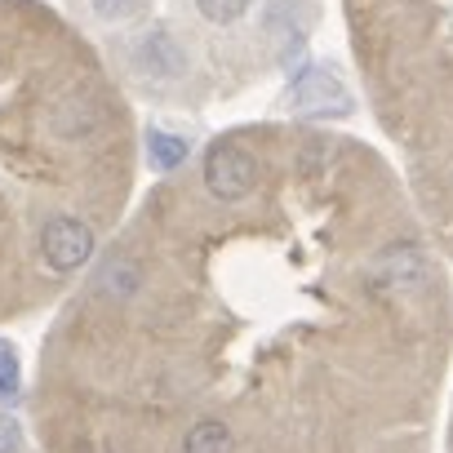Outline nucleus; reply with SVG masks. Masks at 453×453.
Segmentation results:
<instances>
[{
    "label": "nucleus",
    "mask_w": 453,
    "mask_h": 453,
    "mask_svg": "<svg viewBox=\"0 0 453 453\" xmlns=\"http://www.w3.org/2000/svg\"><path fill=\"white\" fill-rule=\"evenodd\" d=\"M204 187H209L213 200H226V204L245 200V196L258 187V165H254V156L241 151V147H232V142L213 147V151L204 156Z\"/></svg>",
    "instance_id": "nucleus-2"
},
{
    "label": "nucleus",
    "mask_w": 453,
    "mask_h": 453,
    "mask_svg": "<svg viewBox=\"0 0 453 453\" xmlns=\"http://www.w3.org/2000/svg\"><path fill=\"white\" fill-rule=\"evenodd\" d=\"M41 254L54 272H81L89 258H94V232L89 222L72 218V213H58L45 222L41 232Z\"/></svg>",
    "instance_id": "nucleus-4"
},
{
    "label": "nucleus",
    "mask_w": 453,
    "mask_h": 453,
    "mask_svg": "<svg viewBox=\"0 0 453 453\" xmlns=\"http://www.w3.org/2000/svg\"><path fill=\"white\" fill-rule=\"evenodd\" d=\"M289 111L294 116H351V89L329 67H307L289 85Z\"/></svg>",
    "instance_id": "nucleus-3"
},
{
    "label": "nucleus",
    "mask_w": 453,
    "mask_h": 453,
    "mask_svg": "<svg viewBox=\"0 0 453 453\" xmlns=\"http://www.w3.org/2000/svg\"><path fill=\"white\" fill-rule=\"evenodd\" d=\"M365 280L382 294H418L431 280V263L418 241H391L365 263Z\"/></svg>",
    "instance_id": "nucleus-1"
},
{
    "label": "nucleus",
    "mask_w": 453,
    "mask_h": 453,
    "mask_svg": "<svg viewBox=\"0 0 453 453\" xmlns=\"http://www.w3.org/2000/svg\"><path fill=\"white\" fill-rule=\"evenodd\" d=\"M226 444H232V431H226L222 422H213V418H204L187 431L182 453H226Z\"/></svg>",
    "instance_id": "nucleus-8"
},
{
    "label": "nucleus",
    "mask_w": 453,
    "mask_h": 453,
    "mask_svg": "<svg viewBox=\"0 0 453 453\" xmlns=\"http://www.w3.org/2000/svg\"><path fill=\"white\" fill-rule=\"evenodd\" d=\"M187 151H191V142L178 138V134H169V129H151V134H147V160H151V169H160V173L178 169V165L187 160Z\"/></svg>",
    "instance_id": "nucleus-7"
},
{
    "label": "nucleus",
    "mask_w": 453,
    "mask_h": 453,
    "mask_svg": "<svg viewBox=\"0 0 453 453\" xmlns=\"http://www.w3.org/2000/svg\"><path fill=\"white\" fill-rule=\"evenodd\" d=\"M19 444H23L19 422L14 418H0V453H19Z\"/></svg>",
    "instance_id": "nucleus-12"
},
{
    "label": "nucleus",
    "mask_w": 453,
    "mask_h": 453,
    "mask_svg": "<svg viewBox=\"0 0 453 453\" xmlns=\"http://www.w3.org/2000/svg\"><path fill=\"white\" fill-rule=\"evenodd\" d=\"M196 10H200V19H204V23L226 27V23H236V19H245V14H250V0H196Z\"/></svg>",
    "instance_id": "nucleus-11"
},
{
    "label": "nucleus",
    "mask_w": 453,
    "mask_h": 453,
    "mask_svg": "<svg viewBox=\"0 0 453 453\" xmlns=\"http://www.w3.org/2000/svg\"><path fill=\"white\" fill-rule=\"evenodd\" d=\"M98 289L107 294V298H134L138 289H142V272H138V263L134 258H107L103 263V272H98Z\"/></svg>",
    "instance_id": "nucleus-6"
},
{
    "label": "nucleus",
    "mask_w": 453,
    "mask_h": 453,
    "mask_svg": "<svg viewBox=\"0 0 453 453\" xmlns=\"http://www.w3.org/2000/svg\"><path fill=\"white\" fill-rule=\"evenodd\" d=\"M129 63L147 81H178V76H187V50L165 27H151L147 36H138L134 50H129Z\"/></svg>",
    "instance_id": "nucleus-5"
},
{
    "label": "nucleus",
    "mask_w": 453,
    "mask_h": 453,
    "mask_svg": "<svg viewBox=\"0 0 453 453\" xmlns=\"http://www.w3.org/2000/svg\"><path fill=\"white\" fill-rule=\"evenodd\" d=\"M89 10H94V19H98V23L120 27V23L142 19V14L151 10V0H89Z\"/></svg>",
    "instance_id": "nucleus-9"
},
{
    "label": "nucleus",
    "mask_w": 453,
    "mask_h": 453,
    "mask_svg": "<svg viewBox=\"0 0 453 453\" xmlns=\"http://www.w3.org/2000/svg\"><path fill=\"white\" fill-rule=\"evenodd\" d=\"M23 391V369H19V356L10 342H0V404H14Z\"/></svg>",
    "instance_id": "nucleus-10"
}]
</instances>
